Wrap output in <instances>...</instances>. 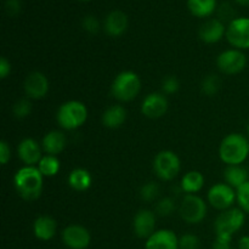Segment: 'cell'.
I'll list each match as a JSON object with an SVG mask.
<instances>
[{
	"label": "cell",
	"instance_id": "6da1fadb",
	"mask_svg": "<svg viewBox=\"0 0 249 249\" xmlns=\"http://www.w3.org/2000/svg\"><path fill=\"white\" fill-rule=\"evenodd\" d=\"M17 194L26 201H36L40 197L44 186V175L38 167L24 165L18 169L14 178Z\"/></svg>",
	"mask_w": 249,
	"mask_h": 249
},
{
	"label": "cell",
	"instance_id": "7a4b0ae2",
	"mask_svg": "<svg viewBox=\"0 0 249 249\" xmlns=\"http://www.w3.org/2000/svg\"><path fill=\"white\" fill-rule=\"evenodd\" d=\"M249 156V140L240 133L229 134L219 146V157L228 165H241Z\"/></svg>",
	"mask_w": 249,
	"mask_h": 249
},
{
	"label": "cell",
	"instance_id": "3957f363",
	"mask_svg": "<svg viewBox=\"0 0 249 249\" xmlns=\"http://www.w3.org/2000/svg\"><path fill=\"white\" fill-rule=\"evenodd\" d=\"M58 125L65 130H75L88 119V108L83 102L72 100L62 104L56 114Z\"/></svg>",
	"mask_w": 249,
	"mask_h": 249
},
{
	"label": "cell",
	"instance_id": "277c9868",
	"mask_svg": "<svg viewBox=\"0 0 249 249\" xmlns=\"http://www.w3.org/2000/svg\"><path fill=\"white\" fill-rule=\"evenodd\" d=\"M141 90L140 77L135 72H121L112 83L111 91L114 99L121 102H129L135 99Z\"/></svg>",
	"mask_w": 249,
	"mask_h": 249
},
{
	"label": "cell",
	"instance_id": "5b68a950",
	"mask_svg": "<svg viewBox=\"0 0 249 249\" xmlns=\"http://www.w3.org/2000/svg\"><path fill=\"white\" fill-rule=\"evenodd\" d=\"M246 221V213L241 208H230L219 214L214 223L216 237L232 238L242 229Z\"/></svg>",
	"mask_w": 249,
	"mask_h": 249
},
{
	"label": "cell",
	"instance_id": "8992f818",
	"mask_svg": "<svg viewBox=\"0 0 249 249\" xmlns=\"http://www.w3.org/2000/svg\"><path fill=\"white\" fill-rule=\"evenodd\" d=\"M181 169V162L178 155L173 151L164 150L156 155L153 160V170L156 175L163 181L175 179Z\"/></svg>",
	"mask_w": 249,
	"mask_h": 249
},
{
	"label": "cell",
	"instance_id": "52a82bcc",
	"mask_svg": "<svg viewBox=\"0 0 249 249\" xmlns=\"http://www.w3.org/2000/svg\"><path fill=\"white\" fill-rule=\"evenodd\" d=\"M207 215V204L197 195H186L180 204V216L187 224H199Z\"/></svg>",
	"mask_w": 249,
	"mask_h": 249
},
{
	"label": "cell",
	"instance_id": "ba28073f",
	"mask_svg": "<svg viewBox=\"0 0 249 249\" xmlns=\"http://www.w3.org/2000/svg\"><path fill=\"white\" fill-rule=\"evenodd\" d=\"M226 39L233 49H249V17H236L226 28Z\"/></svg>",
	"mask_w": 249,
	"mask_h": 249
},
{
	"label": "cell",
	"instance_id": "9c48e42d",
	"mask_svg": "<svg viewBox=\"0 0 249 249\" xmlns=\"http://www.w3.org/2000/svg\"><path fill=\"white\" fill-rule=\"evenodd\" d=\"M216 66L224 74L233 75L242 72L247 66V56L242 50L229 49L223 51L216 58Z\"/></svg>",
	"mask_w": 249,
	"mask_h": 249
},
{
	"label": "cell",
	"instance_id": "30bf717a",
	"mask_svg": "<svg viewBox=\"0 0 249 249\" xmlns=\"http://www.w3.org/2000/svg\"><path fill=\"white\" fill-rule=\"evenodd\" d=\"M236 201V191L233 187L225 182L213 185L208 191V202L213 208L218 211H226L232 207Z\"/></svg>",
	"mask_w": 249,
	"mask_h": 249
},
{
	"label": "cell",
	"instance_id": "8fae6325",
	"mask_svg": "<svg viewBox=\"0 0 249 249\" xmlns=\"http://www.w3.org/2000/svg\"><path fill=\"white\" fill-rule=\"evenodd\" d=\"M62 241L70 249H87L91 242V235L84 226L73 224L62 231Z\"/></svg>",
	"mask_w": 249,
	"mask_h": 249
},
{
	"label": "cell",
	"instance_id": "7c38bea8",
	"mask_svg": "<svg viewBox=\"0 0 249 249\" xmlns=\"http://www.w3.org/2000/svg\"><path fill=\"white\" fill-rule=\"evenodd\" d=\"M168 99L160 92H151L143 99L141 104V112L150 119H158L164 116L168 111Z\"/></svg>",
	"mask_w": 249,
	"mask_h": 249
},
{
	"label": "cell",
	"instance_id": "4fadbf2b",
	"mask_svg": "<svg viewBox=\"0 0 249 249\" xmlns=\"http://www.w3.org/2000/svg\"><path fill=\"white\" fill-rule=\"evenodd\" d=\"M49 79L44 73L32 72L27 75L24 80V92L28 99L40 100L48 95L49 92Z\"/></svg>",
	"mask_w": 249,
	"mask_h": 249
},
{
	"label": "cell",
	"instance_id": "5bb4252c",
	"mask_svg": "<svg viewBox=\"0 0 249 249\" xmlns=\"http://www.w3.org/2000/svg\"><path fill=\"white\" fill-rule=\"evenodd\" d=\"M133 229L139 238H146L156 232V214L148 209H141L135 214Z\"/></svg>",
	"mask_w": 249,
	"mask_h": 249
},
{
	"label": "cell",
	"instance_id": "9a60e30c",
	"mask_svg": "<svg viewBox=\"0 0 249 249\" xmlns=\"http://www.w3.org/2000/svg\"><path fill=\"white\" fill-rule=\"evenodd\" d=\"M145 249H179V237L173 230H157L146 240Z\"/></svg>",
	"mask_w": 249,
	"mask_h": 249
},
{
	"label": "cell",
	"instance_id": "2e32d148",
	"mask_svg": "<svg viewBox=\"0 0 249 249\" xmlns=\"http://www.w3.org/2000/svg\"><path fill=\"white\" fill-rule=\"evenodd\" d=\"M17 155L24 164L31 165V167H36V164H39L40 160L43 158L40 145L38 143V141L32 138L23 139L19 142L18 147H17Z\"/></svg>",
	"mask_w": 249,
	"mask_h": 249
},
{
	"label": "cell",
	"instance_id": "e0dca14e",
	"mask_svg": "<svg viewBox=\"0 0 249 249\" xmlns=\"http://www.w3.org/2000/svg\"><path fill=\"white\" fill-rule=\"evenodd\" d=\"M104 29L109 36H121L128 29V16L121 10H113L106 16Z\"/></svg>",
	"mask_w": 249,
	"mask_h": 249
},
{
	"label": "cell",
	"instance_id": "ac0fdd59",
	"mask_svg": "<svg viewBox=\"0 0 249 249\" xmlns=\"http://www.w3.org/2000/svg\"><path fill=\"white\" fill-rule=\"evenodd\" d=\"M226 36V27L219 18H212L199 28V38L206 44H215Z\"/></svg>",
	"mask_w": 249,
	"mask_h": 249
},
{
	"label": "cell",
	"instance_id": "d6986e66",
	"mask_svg": "<svg viewBox=\"0 0 249 249\" xmlns=\"http://www.w3.org/2000/svg\"><path fill=\"white\" fill-rule=\"evenodd\" d=\"M33 232L38 240L50 241L57 232V223L53 216L40 215L34 220Z\"/></svg>",
	"mask_w": 249,
	"mask_h": 249
},
{
	"label": "cell",
	"instance_id": "ffe728a7",
	"mask_svg": "<svg viewBox=\"0 0 249 249\" xmlns=\"http://www.w3.org/2000/svg\"><path fill=\"white\" fill-rule=\"evenodd\" d=\"M66 145H67V139L65 134L60 130L49 131L41 141L44 152L51 156L60 155L65 150Z\"/></svg>",
	"mask_w": 249,
	"mask_h": 249
},
{
	"label": "cell",
	"instance_id": "44dd1931",
	"mask_svg": "<svg viewBox=\"0 0 249 249\" xmlns=\"http://www.w3.org/2000/svg\"><path fill=\"white\" fill-rule=\"evenodd\" d=\"M126 109L121 105L108 107L102 114V124L108 129H118L125 123Z\"/></svg>",
	"mask_w": 249,
	"mask_h": 249
},
{
	"label": "cell",
	"instance_id": "7402d4cb",
	"mask_svg": "<svg viewBox=\"0 0 249 249\" xmlns=\"http://www.w3.org/2000/svg\"><path fill=\"white\" fill-rule=\"evenodd\" d=\"M92 184V177L84 168H75L68 175V185L78 192L87 191Z\"/></svg>",
	"mask_w": 249,
	"mask_h": 249
},
{
	"label": "cell",
	"instance_id": "603a6c76",
	"mask_svg": "<svg viewBox=\"0 0 249 249\" xmlns=\"http://www.w3.org/2000/svg\"><path fill=\"white\" fill-rule=\"evenodd\" d=\"M181 190L186 195H196L197 192L201 191L204 186V177L201 172L197 170H191L187 172L182 177L181 182H180Z\"/></svg>",
	"mask_w": 249,
	"mask_h": 249
},
{
	"label": "cell",
	"instance_id": "cb8c5ba5",
	"mask_svg": "<svg viewBox=\"0 0 249 249\" xmlns=\"http://www.w3.org/2000/svg\"><path fill=\"white\" fill-rule=\"evenodd\" d=\"M226 184L235 190L240 189L243 184L249 181V172L241 165H228L224 173Z\"/></svg>",
	"mask_w": 249,
	"mask_h": 249
},
{
	"label": "cell",
	"instance_id": "d4e9b609",
	"mask_svg": "<svg viewBox=\"0 0 249 249\" xmlns=\"http://www.w3.org/2000/svg\"><path fill=\"white\" fill-rule=\"evenodd\" d=\"M187 7L194 16L206 18L215 11L216 0H187Z\"/></svg>",
	"mask_w": 249,
	"mask_h": 249
},
{
	"label": "cell",
	"instance_id": "484cf974",
	"mask_svg": "<svg viewBox=\"0 0 249 249\" xmlns=\"http://www.w3.org/2000/svg\"><path fill=\"white\" fill-rule=\"evenodd\" d=\"M61 163L56 156L51 155H45L43 156V158L40 160L38 164V169L40 170L41 174L44 177H55L58 172H60Z\"/></svg>",
	"mask_w": 249,
	"mask_h": 249
},
{
	"label": "cell",
	"instance_id": "4316f807",
	"mask_svg": "<svg viewBox=\"0 0 249 249\" xmlns=\"http://www.w3.org/2000/svg\"><path fill=\"white\" fill-rule=\"evenodd\" d=\"M220 87V78L216 74H209L207 75V77H204V79L202 80L201 90L204 95H207V96H214V95L218 94Z\"/></svg>",
	"mask_w": 249,
	"mask_h": 249
},
{
	"label": "cell",
	"instance_id": "83f0119b",
	"mask_svg": "<svg viewBox=\"0 0 249 249\" xmlns=\"http://www.w3.org/2000/svg\"><path fill=\"white\" fill-rule=\"evenodd\" d=\"M236 201L238 202L240 208L246 214H249V181L236 190Z\"/></svg>",
	"mask_w": 249,
	"mask_h": 249
},
{
	"label": "cell",
	"instance_id": "f1b7e54d",
	"mask_svg": "<svg viewBox=\"0 0 249 249\" xmlns=\"http://www.w3.org/2000/svg\"><path fill=\"white\" fill-rule=\"evenodd\" d=\"M158 195H160V186L153 181L145 184L140 190V197L145 202H153Z\"/></svg>",
	"mask_w": 249,
	"mask_h": 249
},
{
	"label": "cell",
	"instance_id": "f546056e",
	"mask_svg": "<svg viewBox=\"0 0 249 249\" xmlns=\"http://www.w3.org/2000/svg\"><path fill=\"white\" fill-rule=\"evenodd\" d=\"M14 116L17 119H23L26 117H28L32 112V104L28 99H21L14 105Z\"/></svg>",
	"mask_w": 249,
	"mask_h": 249
},
{
	"label": "cell",
	"instance_id": "4dcf8cb0",
	"mask_svg": "<svg viewBox=\"0 0 249 249\" xmlns=\"http://www.w3.org/2000/svg\"><path fill=\"white\" fill-rule=\"evenodd\" d=\"M175 211V202L170 197H164L160 201H158L156 206V212L160 216H169L172 215L173 212Z\"/></svg>",
	"mask_w": 249,
	"mask_h": 249
},
{
	"label": "cell",
	"instance_id": "1f68e13d",
	"mask_svg": "<svg viewBox=\"0 0 249 249\" xmlns=\"http://www.w3.org/2000/svg\"><path fill=\"white\" fill-rule=\"evenodd\" d=\"M199 238L192 233H186L179 238V249H199Z\"/></svg>",
	"mask_w": 249,
	"mask_h": 249
},
{
	"label": "cell",
	"instance_id": "d6a6232c",
	"mask_svg": "<svg viewBox=\"0 0 249 249\" xmlns=\"http://www.w3.org/2000/svg\"><path fill=\"white\" fill-rule=\"evenodd\" d=\"M180 89V83L178 80L177 77L174 75H168L163 79L162 82V90H163V94H168V95H172L178 92V90Z\"/></svg>",
	"mask_w": 249,
	"mask_h": 249
},
{
	"label": "cell",
	"instance_id": "836d02e7",
	"mask_svg": "<svg viewBox=\"0 0 249 249\" xmlns=\"http://www.w3.org/2000/svg\"><path fill=\"white\" fill-rule=\"evenodd\" d=\"M82 26L88 33L95 34L100 31L99 19H97L95 16H92V15H88V16H85L84 18H83Z\"/></svg>",
	"mask_w": 249,
	"mask_h": 249
},
{
	"label": "cell",
	"instance_id": "e575fe53",
	"mask_svg": "<svg viewBox=\"0 0 249 249\" xmlns=\"http://www.w3.org/2000/svg\"><path fill=\"white\" fill-rule=\"evenodd\" d=\"M10 160H11V148L6 141L2 140L0 142V162L2 165H5Z\"/></svg>",
	"mask_w": 249,
	"mask_h": 249
},
{
	"label": "cell",
	"instance_id": "d590c367",
	"mask_svg": "<svg viewBox=\"0 0 249 249\" xmlns=\"http://www.w3.org/2000/svg\"><path fill=\"white\" fill-rule=\"evenodd\" d=\"M219 14H220V21H229L230 19V22L232 21L233 18V15H235V11H233L232 7L230 6V5L228 4V2H225V4L221 5L220 10H219Z\"/></svg>",
	"mask_w": 249,
	"mask_h": 249
},
{
	"label": "cell",
	"instance_id": "8d00e7d4",
	"mask_svg": "<svg viewBox=\"0 0 249 249\" xmlns=\"http://www.w3.org/2000/svg\"><path fill=\"white\" fill-rule=\"evenodd\" d=\"M5 11L10 16H15L21 11V2L18 0H6L5 1Z\"/></svg>",
	"mask_w": 249,
	"mask_h": 249
},
{
	"label": "cell",
	"instance_id": "74e56055",
	"mask_svg": "<svg viewBox=\"0 0 249 249\" xmlns=\"http://www.w3.org/2000/svg\"><path fill=\"white\" fill-rule=\"evenodd\" d=\"M231 241H232V238L216 237L213 243V249H232Z\"/></svg>",
	"mask_w": 249,
	"mask_h": 249
},
{
	"label": "cell",
	"instance_id": "f35d334b",
	"mask_svg": "<svg viewBox=\"0 0 249 249\" xmlns=\"http://www.w3.org/2000/svg\"><path fill=\"white\" fill-rule=\"evenodd\" d=\"M11 73V63L7 61L6 57H1L0 60V78L5 79Z\"/></svg>",
	"mask_w": 249,
	"mask_h": 249
},
{
	"label": "cell",
	"instance_id": "ab89813d",
	"mask_svg": "<svg viewBox=\"0 0 249 249\" xmlns=\"http://www.w3.org/2000/svg\"><path fill=\"white\" fill-rule=\"evenodd\" d=\"M238 249H249V236H242L238 241Z\"/></svg>",
	"mask_w": 249,
	"mask_h": 249
},
{
	"label": "cell",
	"instance_id": "60d3db41",
	"mask_svg": "<svg viewBox=\"0 0 249 249\" xmlns=\"http://www.w3.org/2000/svg\"><path fill=\"white\" fill-rule=\"evenodd\" d=\"M235 1L242 6H249V0H235Z\"/></svg>",
	"mask_w": 249,
	"mask_h": 249
},
{
	"label": "cell",
	"instance_id": "b9f144b4",
	"mask_svg": "<svg viewBox=\"0 0 249 249\" xmlns=\"http://www.w3.org/2000/svg\"><path fill=\"white\" fill-rule=\"evenodd\" d=\"M247 134L249 135V122H248V124H247Z\"/></svg>",
	"mask_w": 249,
	"mask_h": 249
},
{
	"label": "cell",
	"instance_id": "7bdbcfd3",
	"mask_svg": "<svg viewBox=\"0 0 249 249\" xmlns=\"http://www.w3.org/2000/svg\"><path fill=\"white\" fill-rule=\"evenodd\" d=\"M78 1H84V2H87V1H91V0H78Z\"/></svg>",
	"mask_w": 249,
	"mask_h": 249
}]
</instances>
